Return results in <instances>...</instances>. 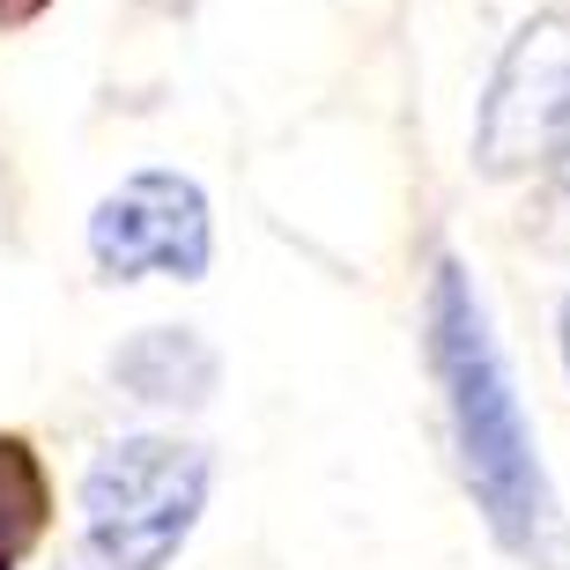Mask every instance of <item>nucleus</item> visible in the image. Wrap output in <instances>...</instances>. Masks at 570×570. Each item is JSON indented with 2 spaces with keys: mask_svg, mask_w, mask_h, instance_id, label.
Listing matches in <instances>:
<instances>
[{
  "mask_svg": "<svg viewBox=\"0 0 570 570\" xmlns=\"http://www.w3.org/2000/svg\"><path fill=\"white\" fill-rule=\"evenodd\" d=\"M423 326H430V371L444 385V415H452V452H460V474L482 504L489 533L504 541V556H519L533 570H570L563 504H556L541 444L527 430L511 363L489 334L482 289L466 282L460 259H438L423 296Z\"/></svg>",
  "mask_w": 570,
  "mask_h": 570,
  "instance_id": "nucleus-1",
  "label": "nucleus"
},
{
  "mask_svg": "<svg viewBox=\"0 0 570 570\" xmlns=\"http://www.w3.org/2000/svg\"><path fill=\"white\" fill-rule=\"evenodd\" d=\"M215 466L178 438H111L82 474V527L60 570H170L208 511Z\"/></svg>",
  "mask_w": 570,
  "mask_h": 570,
  "instance_id": "nucleus-2",
  "label": "nucleus"
},
{
  "mask_svg": "<svg viewBox=\"0 0 570 570\" xmlns=\"http://www.w3.org/2000/svg\"><path fill=\"white\" fill-rule=\"evenodd\" d=\"M89 259L105 282H200L215 259V223L208 193L186 170H134L119 193L97 200L89 215Z\"/></svg>",
  "mask_w": 570,
  "mask_h": 570,
  "instance_id": "nucleus-3",
  "label": "nucleus"
},
{
  "mask_svg": "<svg viewBox=\"0 0 570 570\" xmlns=\"http://www.w3.org/2000/svg\"><path fill=\"white\" fill-rule=\"evenodd\" d=\"M570 97V16H533L511 38L504 67L482 97V127H474V156L489 178H519V170L549 164L556 119Z\"/></svg>",
  "mask_w": 570,
  "mask_h": 570,
  "instance_id": "nucleus-4",
  "label": "nucleus"
},
{
  "mask_svg": "<svg viewBox=\"0 0 570 570\" xmlns=\"http://www.w3.org/2000/svg\"><path fill=\"white\" fill-rule=\"evenodd\" d=\"M223 356L193 326H141L111 348V385L141 407H208Z\"/></svg>",
  "mask_w": 570,
  "mask_h": 570,
  "instance_id": "nucleus-5",
  "label": "nucleus"
},
{
  "mask_svg": "<svg viewBox=\"0 0 570 570\" xmlns=\"http://www.w3.org/2000/svg\"><path fill=\"white\" fill-rule=\"evenodd\" d=\"M52 527V474L30 452V438L0 430V570H22Z\"/></svg>",
  "mask_w": 570,
  "mask_h": 570,
  "instance_id": "nucleus-6",
  "label": "nucleus"
},
{
  "mask_svg": "<svg viewBox=\"0 0 570 570\" xmlns=\"http://www.w3.org/2000/svg\"><path fill=\"white\" fill-rule=\"evenodd\" d=\"M541 170L570 193V97H563V119H556V141H549V164H541Z\"/></svg>",
  "mask_w": 570,
  "mask_h": 570,
  "instance_id": "nucleus-7",
  "label": "nucleus"
},
{
  "mask_svg": "<svg viewBox=\"0 0 570 570\" xmlns=\"http://www.w3.org/2000/svg\"><path fill=\"white\" fill-rule=\"evenodd\" d=\"M52 0H0V30H16V22H38Z\"/></svg>",
  "mask_w": 570,
  "mask_h": 570,
  "instance_id": "nucleus-8",
  "label": "nucleus"
},
{
  "mask_svg": "<svg viewBox=\"0 0 570 570\" xmlns=\"http://www.w3.org/2000/svg\"><path fill=\"white\" fill-rule=\"evenodd\" d=\"M563 371H570V296H563Z\"/></svg>",
  "mask_w": 570,
  "mask_h": 570,
  "instance_id": "nucleus-9",
  "label": "nucleus"
}]
</instances>
